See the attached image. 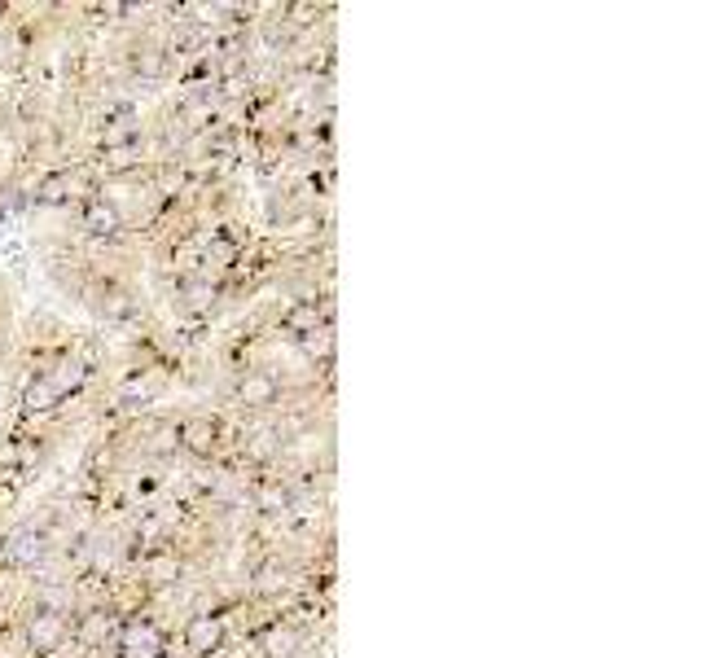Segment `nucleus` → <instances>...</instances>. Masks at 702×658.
Returning a JSON list of instances; mask_svg holds the SVG:
<instances>
[{"label":"nucleus","mask_w":702,"mask_h":658,"mask_svg":"<svg viewBox=\"0 0 702 658\" xmlns=\"http://www.w3.org/2000/svg\"><path fill=\"white\" fill-rule=\"evenodd\" d=\"M88 224H92V233H110L118 220H114L110 207H101V202H97V207H88Z\"/></svg>","instance_id":"39448f33"},{"label":"nucleus","mask_w":702,"mask_h":658,"mask_svg":"<svg viewBox=\"0 0 702 658\" xmlns=\"http://www.w3.org/2000/svg\"><path fill=\"white\" fill-rule=\"evenodd\" d=\"M216 641H220L216 619H194V624H189V645H194V650H211Z\"/></svg>","instance_id":"f03ea898"},{"label":"nucleus","mask_w":702,"mask_h":658,"mask_svg":"<svg viewBox=\"0 0 702 658\" xmlns=\"http://www.w3.org/2000/svg\"><path fill=\"white\" fill-rule=\"evenodd\" d=\"M290 645H294L290 637H272V654H290Z\"/></svg>","instance_id":"6e6552de"},{"label":"nucleus","mask_w":702,"mask_h":658,"mask_svg":"<svg viewBox=\"0 0 702 658\" xmlns=\"http://www.w3.org/2000/svg\"><path fill=\"white\" fill-rule=\"evenodd\" d=\"M14 553H18V557H35V553H40V544H35L31 535H18V548H14Z\"/></svg>","instance_id":"423d86ee"},{"label":"nucleus","mask_w":702,"mask_h":658,"mask_svg":"<svg viewBox=\"0 0 702 658\" xmlns=\"http://www.w3.org/2000/svg\"><path fill=\"white\" fill-rule=\"evenodd\" d=\"M123 650L132 658H149L154 650H158V637H154L149 628H132V632H127V641H123Z\"/></svg>","instance_id":"7ed1b4c3"},{"label":"nucleus","mask_w":702,"mask_h":658,"mask_svg":"<svg viewBox=\"0 0 702 658\" xmlns=\"http://www.w3.org/2000/svg\"><path fill=\"white\" fill-rule=\"evenodd\" d=\"M272 391H277V387H272V378H246V382H242V395H246L251 404H268Z\"/></svg>","instance_id":"20e7f679"},{"label":"nucleus","mask_w":702,"mask_h":658,"mask_svg":"<svg viewBox=\"0 0 702 658\" xmlns=\"http://www.w3.org/2000/svg\"><path fill=\"white\" fill-rule=\"evenodd\" d=\"M57 641H62V619H57V615H40L31 624V645H35V650H53Z\"/></svg>","instance_id":"f257e3e1"},{"label":"nucleus","mask_w":702,"mask_h":658,"mask_svg":"<svg viewBox=\"0 0 702 658\" xmlns=\"http://www.w3.org/2000/svg\"><path fill=\"white\" fill-rule=\"evenodd\" d=\"M49 395H53L49 387H35V391H31V404H35V409H44V400H49Z\"/></svg>","instance_id":"0eeeda50"}]
</instances>
